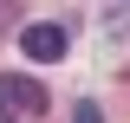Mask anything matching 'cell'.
<instances>
[{"mask_svg":"<svg viewBox=\"0 0 130 123\" xmlns=\"http://www.w3.org/2000/svg\"><path fill=\"white\" fill-rule=\"evenodd\" d=\"M39 117H46V84L0 71V123H39Z\"/></svg>","mask_w":130,"mask_h":123,"instance_id":"cell-1","label":"cell"},{"mask_svg":"<svg viewBox=\"0 0 130 123\" xmlns=\"http://www.w3.org/2000/svg\"><path fill=\"white\" fill-rule=\"evenodd\" d=\"M20 52H26V58H39V65H52V58H65V52H72V32L52 26V19H32V26L20 32Z\"/></svg>","mask_w":130,"mask_h":123,"instance_id":"cell-2","label":"cell"},{"mask_svg":"<svg viewBox=\"0 0 130 123\" xmlns=\"http://www.w3.org/2000/svg\"><path fill=\"white\" fill-rule=\"evenodd\" d=\"M104 32H130V7H104Z\"/></svg>","mask_w":130,"mask_h":123,"instance_id":"cell-3","label":"cell"},{"mask_svg":"<svg viewBox=\"0 0 130 123\" xmlns=\"http://www.w3.org/2000/svg\"><path fill=\"white\" fill-rule=\"evenodd\" d=\"M72 123H104V110H98L91 97H78V104H72Z\"/></svg>","mask_w":130,"mask_h":123,"instance_id":"cell-4","label":"cell"},{"mask_svg":"<svg viewBox=\"0 0 130 123\" xmlns=\"http://www.w3.org/2000/svg\"><path fill=\"white\" fill-rule=\"evenodd\" d=\"M7 26H13V7H0V32H7Z\"/></svg>","mask_w":130,"mask_h":123,"instance_id":"cell-5","label":"cell"}]
</instances>
